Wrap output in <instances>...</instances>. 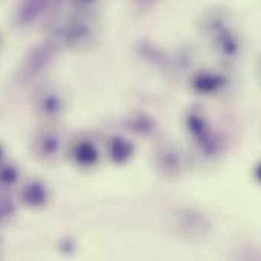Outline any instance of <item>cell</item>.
I'll list each match as a JSON object with an SVG mask.
<instances>
[{"label":"cell","mask_w":261,"mask_h":261,"mask_svg":"<svg viewBox=\"0 0 261 261\" xmlns=\"http://www.w3.org/2000/svg\"><path fill=\"white\" fill-rule=\"evenodd\" d=\"M0 160H2V149H0ZM2 163V161H0Z\"/></svg>","instance_id":"obj_14"},{"label":"cell","mask_w":261,"mask_h":261,"mask_svg":"<svg viewBox=\"0 0 261 261\" xmlns=\"http://www.w3.org/2000/svg\"><path fill=\"white\" fill-rule=\"evenodd\" d=\"M99 2L100 0H68L74 12H79V14H90L93 9L97 8Z\"/></svg>","instance_id":"obj_11"},{"label":"cell","mask_w":261,"mask_h":261,"mask_svg":"<svg viewBox=\"0 0 261 261\" xmlns=\"http://www.w3.org/2000/svg\"><path fill=\"white\" fill-rule=\"evenodd\" d=\"M34 107L43 119H58L64 110V94L58 87L46 85L35 93Z\"/></svg>","instance_id":"obj_2"},{"label":"cell","mask_w":261,"mask_h":261,"mask_svg":"<svg viewBox=\"0 0 261 261\" xmlns=\"http://www.w3.org/2000/svg\"><path fill=\"white\" fill-rule=\"evenodd\" d=\"M257 73H258V79L261 81V55L258 58V63H257Z\"/></svg>","instance_id":"obj_12"},{"label":"cell","mask_w":261,"mask_h":261,"mask_svg":"<svg viewBox=\"0 0 261 261\" xmlns=\"http://www.w3.org/2000/svg\"><path fill=\"white\" fill-rule=\"evenodd\" d=\"M2 47H3V35L0 32V50H2Z\"/></svg>","instance_id":"obj_13"},{"label":"cell","mask_w":261,"mask_h":261,"mask_svg":"<svg viewBox=\"0 0 261 261\" xmlns=\"http://www.w3.org/2000/svg\"><path fill=\"white\" fill-rule=\"evenodd\" d=\"M0 2H2V0H0Z\"/></svg>","instance_id":"obj_15"},{"label":"cell","mask_w":261,"mask_h":261,"mask_svg":"<svg viewBox=\"0 0 261 261\" xmlns=\"http://www.w3.org/2000/svg\"><path fill=\"white\" fill-rule=\"evenodd\" d=\"M63 147V138L60 132L52 128H44L41 129L32 141V150L37 158L43 161H55Z\"/></svg>","instance_id":"obj_3"},{"label":"cell","mask_w":261,"mask_h":261,"mask_svg":"<svg viewBox=\"0 0 261 261\" xmlns=\"http://www.w3.org/2000/svg\"><path fill=\"white\" fill-rule=\"evenodd\" d=\"M55 47L50 46L49 43L34 49L23 61L21 67V74L28 76V77H35L44 73V70L49 68V65L54 61V54H55Z\"/></svg>","instance_id":"obj_5"},{"label":"cell","mask_w":261,"mask_h":261,"mask_svg":"<svg viewBox=\"0 0 261 261\" xmlns=\"http://www.w3.org/2000/svg\"><path fill=\"white\" fill-rule=\"evenodd\" d=\"M200 26H202L203 35H206L208 38H213L219 32L231 28V15L226 9H219V8L211 9L203 15Z\"/></svg>","instance_id":"obj_7"},{"label":"cell","mask_w":261,"mask_h":261,"mask_svg":"<svg viewBox=\"0 0 261 261\" xmlns=\"http://www.w3.org/2000/svg\"><path fill=\"white\" fill-rule=\"evenodd\" d=\"M210 41L211 49L220 60L236 61L242 55V40L232 26L219 32L217 35L210 38Z\"/></svg>","instance_id":"obj_4"},{"label":"cell","mask_w":261,"mask_h":261,"mask_svg":"<svg viewBox=\"0 0 261 261\" xmlns=\"http://www.w3.org/2000/svg\"><path fill=\"white\" fill-rule=\"evenodd\" d=\"M15 214V203L3 195V192H0V223H5L8 220H11Z\"/></svg>","instance_id":"obj_10"},{"label":"cell","mask_w":261,"mask_h":261,"mask_svg":"<svg viewBox=\"0 0 261 261\" xmlns=\"http://www.w3.org/2000/svg\"><path fill=\"white\" fill-rule=\"evenodd\" d=\"M225 82L226 79L220 73H213V71H200L193 79L196 90L202 93H214L219 88H222Z\"/></svg>","instance_id":"obj_8"},{"label":"cell","mask_w":261,"mask_h":261,"mask_svg":"<svg viewBox=\"0 0 261 261\" xmlns=\"http://www.w3.org/2000/svg\"><path fill=\"white\" fill-rule=\"evenodd\" d=\"M63 0H18L11 12V23L18 31H31L44 26Z\"/></svg>","instance_id":"obj_1"},{"label":"cell","mask_w":261,"mask_h":261,"mask_svg":"<svg viewBox=\"0 0 261 261\" xmlns=\"http://www.w3.org/2000/svg\"><path fill=\"white\" fill-rule=\"evenodd\" d=\"M20 182V170L15 164L0 163V192L6 193Z\"/></svg>","instance_id":"obj_9"},{"label":"cell","mask_w":261,"mask_h":261,"mask_svg":"<svg viewBox=\"0 0 261 261\" xmlns=\"http://www.w3.org/2000/svg\"><path fill=\"white\" fill-rule=\"evenodd\" d=\"M50 190L41 179L32 178L20 189V202L28 208H43L49 203Z\"/></svg>","instance_id":"obj_6"}]
</instances>
